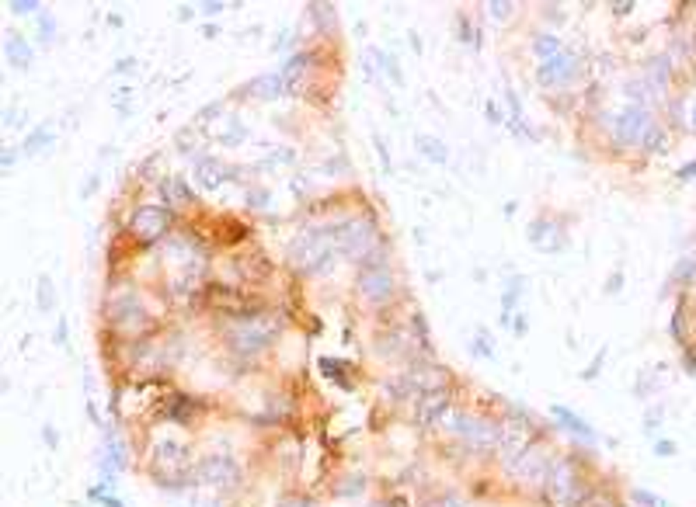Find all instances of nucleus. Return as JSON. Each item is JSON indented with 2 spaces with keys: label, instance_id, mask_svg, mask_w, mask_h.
<instances>
[{
  "label": "nucleus",
  "instance_id": "41",
  "mask_svg": "<svg viewBox=\"0 0 696 507\" xmlns=\"http://www.w3.org/2000/svg\"><path fill=\"white\" fill-rule=\"evenodd\" d=\"M129 70H136V60H119L115 63V73H129Z\"/></svg>",
  "mask_w": 696,
  "mask_h": 507
},
{
  "label": "nucleus",
  "instance_id": "24",
  "mask_svg": "<svg viewBox=\"0 0 696 507\" xmlns=\"http://www.w3.org/2000/svg\"><path fill=\"white\" fill-rule=\"evenodd\" d=\"M369 56L380 63V70H383V73H387L394 84H404V73H401V67H397V60H394V56H387L383 49H369Z\"/></svg>",
  "mask_w": 696,
  "mask_h": 507
},
{
  "label": "nucleus",
  "instance_id": "33",
  "mask_svg": "<svg viewBox=\"0 0 696 507\" xmlns=\"http://www.w3.org/2000/svg\"><path fill=\"white\" fill-rule=\"evenodd\" d=\"M633 500L644 504V507H669L662 497H655V493H648V490H633Z\"/></svg>",
  "mask_w": 696,
  "mask_h": 507
},
{
  "label": "nucleus",
  "instance_id": "27",
  "mask_svg": "<svg viewBox=\"0 0 696 507\" xmlns=\"http://www.w3.org/2000/svg\"><path fill=\"white\" fill-rule=\"evenodd\" d=\"M648 73H651V84H655V87H665V80H669V73H672V60H665V56H662V60L651 63Z\"/></svg>",
  "mask_w": 696,
  "mask_h": 507
},
{
  "label": "nucleus",
  "instance_id": "42",
  "mask_svg": "<svg viewBox=\"0 0 696 507\" xmlns=\"http://www.w3.org/2000/svg\"><path fill=\"white\" fill-rule=\"evenodd\" d=\"M4 122H8V129H18V126H21V115H18V111H14V108H11V111H8V119H4Z\"/></svg>",
  "mask_w": 696,
  "mask_h": 507
},
{
  "label": "nucleus",
  "instance_id": "21",
  "mask_svg": "<svg viewBox=\"0 0 696 507\" xmlns=\"http://www.w3.org/2000/svg\"><path fill=\"white\" fill-rule=\"evenodd\" d=\"M414 146H418V153H421L425 160H432V163H446V160H449L446 143H442V139H436V136H418V139H414Z\"/></svg>",
  "mask_w": 696,
  "mask_h": 507
},
{
  "label": "nucleus",
  "instance_id": "12",
  "mask_svg": "<svg viewBox=\"0 0 696 507\" xmlns=\"http://www.w3.org/2000/svg\"><path fill=\"white\" fill-rule=\"evenodd\" d=\"M192 174H195L199 188H205V191H216V188H223L230 178H237V171H227V167H223L216 156H195Z\"/></svg>",
  "mask_w": 696,
  "mask_h": 507
},
{
  "label": "nucleus",
  "instance_id": "31",
  "mask_svg": "<svg viewBox=\"0 0 696 507\" xmlns=\"http://www.w3.org/2000/svg\"><path fill=\"white\" fill-rule=\"evenodd\" d=\"M640 146H644L648 153H662V150H665V132H662V129L655 126V129L648 132V139H644V143H640Z\"/></svg>",
  "mask_w": 696,
  "mask_h": 507
},
{
  "label": "nucleus",
  "instance_id": "16",
  "mask_svg": "<svg viewBox=\"0 0 696 507\" xmlns=\"http://www.w3.org/2000/svg\"><path fill=\"white\" fill-rule=\"evenodd\" d=\"M160 195H164L168 205H192V188H188L185 178H178V174H171V178L160 181Z\"/></svg>",
  "mask_w": 696,
  "mask_h": 507
},
{
  "label": "nucleus",
  "instance_id": "18",
  "mask_svg": "<svg viewBox=\"0 0 696 507\" xmlns=\"http://www.w3.org/2000/svg\"><path fill=\"white\" fill-rule=\"evenodd\" d=\"M133 320H143V306L136 296H126V299H115L112 303V323L115 327H129Z\"/></svg>",
  "mask_w": 696,
  "mask_h": 507
},
{
  "label": "nucleus",
  "instance_id": "11",
  "mask_svg": "<svg viewBox=\"0 0 696 507\" xmlns=\"http://www.w3.org/2000/svg\"><path fill=\"white\" fill-rule=\"evenodd\" d=\"M199 476H202V483H212V486H223V483L234 486L240 480V466L230 456H205L199 462Z\"/></svg>",
  "mask_w": 696,
  "mask_h": 507
},
{
  "label": "nucleus",
  "instance_id": "26",
  "mask_svg": "<svg viewBox=\"0 0 696 507\" xmlns=\"http://www.w3.org/2000/svg\"><path fill=\"white\" fill-rule=\"evenodd\" d=\"M310 18H313L320 28H328V25H335V21H338L331 4H310Z\"/></svg>",
  "mask_w": 696,
  "mask_h": 507
},
{
  "label": "nucleus",
  "instance_id": "32",
  "mask_svg": "<svg viewBox=\"0 0 696 507\" xmlns=\"http://www.w3.org/2000/svg\"><path fill=\"white\" fill-rule=\"evenodd\" d=\"M679 278H696V257H682V261L675 264L672 281H679Z\"/></svg>",
  "mask_w": 696,
  "mask_h": 507
},
{
  "label": "nucleus",
  "instance_id": "6",
  "mask_svg": "<svg viewBox=\"0 0 696 507\" xmlns=\"http://www.w3.org/2000/svg\"><path fill=\"white\" fill-rule=\"evenodd\" d=\"M129 233L139 244H153L171 233V212L164 205H136L129 215Z\"/></svg>",
  "mask_w": 696,
  "mask_h": 507
},
{
  "label": "nucleus",
  "instance_id": "19",
  "mask_svg": "<svg viewBox=\"0 0 696 507\" xmlns=\"http://www.w3.org/2000/svg\"><path fill=\"white\" fill-rule=\"evenodd\" d=\"M550 414H554V421H561V427H568L571 434H578V438H585V441H596V431L588 427L578 414H571L568 407H554Z\"/></svg>",
  "mask_w": 696,
  "mask_h": 507
},
{
  "label": "nucleus",
  "instance_id": "5",
  "mask_svg": "<svg viewBox=\"0 0 696 507\" xmlns=\"http://www.w3.org/2000/svg\"><path fill=\"white\" fill-rule=\"evenodd\" d=\"M581 70H585V63L578 60V56L568 52V49H561V52H554V56H547V60L537 63V80H540L543 87L557 91V87L574 84V80L581 77Z\"/></svg>",
  "mask_w": 696,
  "mask_h": 507
},
{
  "label": "nucleus",
  "instance_id": "1",
  "mask_svg": "<svg viewBox=\"0 0 696 507\" xmlns=\"http://www.w3.org/2000/svg\"><path fill=\"white\" fill-rule=\"evenodd\" d=\"M289 257H293V264L303 274H324L335 264V257H338V244H335V233H331V222H324V226H306L293 240Z\"/></svg>",
  "mask_w": 696,
  "mask_h": 507
},
{
  "label": "nucleus",
  "instance_id": "3",
  "mask_svg": "<svg viewBox=\"0 0 696 507\" xmlns=\"http://www.w3.org/2000/svg\"><path fill=\"white\" fill-rule=\"evenodd\" d=\"M540 486L550 507H578L585 500V483L568 459H554Z\"/></svg>",
  "mask_w": 696,
  "mask_h": 507
},
{
  "label": "nucleus",
  "instance_id": "23",
  "mask_svg": "<svg viewBox=\"0 0 696 507\" xmlns=\"http://www.w3.org/2000/svg\"><path fill=\"white\" fill-rule=\"evenodd\" d=\"M561 49H564L561 35H550V32H543V35H537V38H532V52H537L540 60H547V56H554V52H561Z\"/></svg>",
  "mask_w": 696,
  "mask_h": 507
},
{
  "label": "nucleus",
  "instance_id": "8",
  "mask_svg": "<svg viewBox=\"0 0 696 507\" xmlns=\"http://www.w3.org/2000/svg\"><path fill=\"white\" fill-rule=\"evenodd\" d=\"M446 410H449V392H446V386L425 389V392H418V397H414V421H418L421 427L439 424V421L446 417Z\"/></svg>",
  "mask_w": 696,
  "mask_h": 507
},
{
  "label": "nucleus",
  "instance_id": "34",
  "mask_svg": "<svg viewBox=\"0 0 696 507\" xmlns=\"http://www.w3.org/2000/svg\"><path fill=\"white\" fill-rule=\"evenodd\" d=\"M52 32H56V21H52L49 14H38V38H42V42H52Z\"/></svg>",
  "mask_w": 696,
  "mask_h": 507
},
{
  "label": "nucleus",
  "instance_id": "39",
  "mask_svg": "<svg viewBox=\"0 0 696 507\" xmlns=\"http://www.w3.org/2000/svg\"><path fill=\"white\" fill-rule=\"evenodd\" d=\"M488 119H491L495 126H502V122H505V111H498V104H495V101H488Z\"/></svg>",
  "mask_w": 696,
  "mask_h": 507
},
{
  "label": "nucleus",
  "instance_id": "7",
  "mask_svg": "<svg viewBox=\"0 0 696 507\" xmlns=\"http://www.w3.org/2000/svg\"><path fill=\"white\" fill-rule=\"evenodd\" d=\"M651 129H655V119L644 104H630L613 119V139L623 146H640Z\"/></svg>",
  "mask_w": 696,
  "mask_h": 507
},
{
  "label": "nucleus",
  "instance_id": "20",
  "mask_svg": "<svg viewBox=\"0 0 696 507\" xmlns=\"http://www.w3.org/2000/svg\"><path fill=\"white\" fill-rule=\"evenodd\" d=\"M247 91H254L258 97H282V94H289V84H286L282 73L276 70V73H269V77H258Z\"/></svg>",
  "mask_w": 696,
  "mask_h": 507
},
{
  "label": "nucleus",
  "instance_id": "29",
  "mask_svg": "<svg viewBox=\"0 0 696 507\" xmlns=\"http://www.w3.org/2000/svg\"><path fill=\"white\" fill-rule=\"evenodd\" d=\"M512 8H515L512 0H491V4H488V14H491L495 21H508V18H512Z\"/></svg>",
  "mask_w": 696,
  "mask_h": 507
},
{
  "label": "nucleus",
  "instance_id": "47",
  "mask_svg": "<svg viewBox=\"0 0 696 507\" xmlns=\"http://www.w3.org/2000/svg\"><path fill=\"white\" fill-rule=\"evenodd\" d=\"M686 365H689L686 372H693V375H696V355H686Z\"/></svg>",
  "mask_w": 696,
  "mask_h": 507
},
{
  "label": "nucleus",
  "instance_id": "10",
  "mask_svg": "<svg viewBox=\"0 0 696 507\" xmlns=\"http://www.w3.org/2000/svg\"><path fill=\"white\" fill-rule=\"evenodd\" d=\"M397 289V281L390 274V268H377V271H362L359 274V296L366 303H387Z\"/></svg>",
  "mask_w": 696,
  "mask_h": 507
},
{
  "label": "nucleus",
  "instance_id": "45",
  "mask_svg": "<svg viewBox=\"0 0 696 507\" xmlns=\"http://www.w3.org/2000/svg\"><path fill=\"white\" fill-rule=\"evenodd\" d=\"M672 452H675L672 441H658V456H672Z\"/></svg>",
  "mask_w": 696,
  "mask_h": 507
},
{
  "label": "nucleus",
  "instance_id": "14",
  "mask_svg": "<svg viewBox=\"0 0 696 507\" xmlns=\"http://www.w3.org/2000/svg\"><path fill=\"white\" fill-rule=\"evenodd\" d=\"M529 244H537L540 250H557V247H561L557 222H550V219H537V222L529 226Z\"/></svg>",
  "mask_w": 696,
  "mask_h": 507
},
{
  "label": "nucleus",
  "instance_id": "46",
  "mask_svg": "<svg viewBox=\"0 0 696 507\" xmlns=\"http://www.w3.org/2000/svg\"><path fill=\"white\" fill-rule=\"evenodd\" d=\"M679 178H696V160L682 167V171H679Z\"/></svg>",
  "mask_w": 696,
  "mask_h": 507
},
{
  "label": "nucleus",
  "instance_id": "48",
  "mask_svg": "<svg viewBox=\"0 0 696 507\" xmlns=\"http://www.w3.org/2000/svg\"><path fill=\"white\" fill-rule=\"evenodd\" d=\"M689 129L696 132V104H693V111H689Z\"/></svg>",
  "mask_w": 696,
  "mask_h": 507
},
{
  "label": "nucleus",
  "instance_id": "25",
  "mask_svg": "<svg viewBox=\"0 0 696 507\" xmlns=\"http://www.w3.org/2000/svg\"><path fill=\"white\" fill-rule=\"evenodd\" d=\"M244 136H247V129H244L240 119H227V129H220V143L223 146H240Z\"/></svg>",
  "mask_w": 696,
  "mask_h": 507
},
{
  "label": "nucleus",
  "instance_id": "28",
  "mask_svg": "<svg viewBox=\"0 0 696 507\" xmlns=\"http://www.w3.org/2000/svg\"><path fill=\"white\" fill-rule=\"evenodd\" d=\"M8 8H11L18 18H25V14H35V18H38V14H45L38 0H14V4H8Z\"/></svg>",
  "mask_w": 696,
  "mask_h": 507
},
{
  "label": "nucleus",
  "instance_id": "15",
  "mask_svg": "<svg viewBox=\"0 0 696 507\" xmlns=\"http://www.w3.org/2000/svg\"><path fill=\"white\" fill-rule=\"evenodd\" d=\"M157 462L168 466V469H185L192 462V456H188V448H181L175 441H160L157 445Z\"/></svg>",
  "mask_w": 696,
  "mask_h": 507
},
{
  "label": "nucleus",
  "instance_id": "2",
  "mask_svg": "<svg viewBox=\"0 0 696 507\" xmlns=\"http://www.w3.org/2000/svg\"><path fill=\"white\" fill-rule=\"evenodd\" d=\"M227 348L240 358H254L261 351H269L272 341L279 337V323L265 313H254V316H240V320H230L227 323Z\"/></svg>",
  "mask_w": 696,
  "mask_h": 507
},
{
  "label": "nucleus",
  "instance_id": "22",
  "mask_svg": "<svg viewBox=\"0 0 696 507\" xmlns=\"http://www.w3.org/2000/svg\"><path fill=\"white\" fill-rule=\"evenodd\" d=\"M52 139V126L49 122H42V126H35L32 132H28V139H25V146H21V153L28 156V153H38L45 143Z\"/></svg>",
  "mask_w": 696,
  "mask_h": 507
},
{
  "label": "nucleus",
  "instance_id": "36",
  "mask_svg": "<svg viewBox=\"0 0 696 507\" xmlns=\"http://www.w3.org/2000/svg\"><path fill=\"white\" fill-rule=\"evenodd\" d=\"M247 205L251 209H265V205H269V191H261V188L247 191Z\"/></svg>",
  "mask_w": 696,
  "mask_h": 507
},
{
  "label": "nucleus",
  "instance_id": "37",
  "mask_svg": "<svg viewBox=\"0 0 696 507\" xmlns=\"http://www.w3.org/2000/svg\"><path fill=\"white\" fill-rule=\"evenodd\" d=\"M372 143H377V156H380V163H383V171L390 174V167H394V163H390V153H387L383 139H380V136H372Z\"/></svg>",
  "mask_w": 696,
  "mask_h": 507
},
{
  "label": "nucleus",
  "instance_id": "13",
  "mask_svg": "<svg viewBox=\"0 0 696 507\" xmlns=\"http://www.w3.org/2000/svg\"><path fill=\"white\" fill-rule=\"evenodd\" d=\"M4 52H8V63H11L14 70H25V67H32V60H35V49H32L28 38L18 35V32H11V35L4 38Z\"/></svg>",
  "mask_w": 696,
  "mask_h": 507
},
{
  "label": "nucleus",
  "instance_id": "35",
  "mask_svg": "<svg viewBox=\"0 0 696 507\" xmlns=\"http://www.w3.org/2000/svg\"><path fill=\"white\" fill-rule=\"evenodd\" d=\"M293 160H296L293 150H276L269 160H265V167H279V163H293Z\"/></svg>",
  "mask_w": 696,
  "mask_h": 507
},
{
  "label": "nucleus",
  "instance_id": "30",
  "mask_svg": "<svg viewBox=\"0 0 696 507\" xmlns=\"http://www.w3.org/2000/svg\"><path fill=\"white\" fill-rule=\"evenodd\" d=\"M38 306H42V309H52V278H49V274L38 278Z\"/></svg>",
  "mask_w": 696,
  "mask_h": 507
},
{
  "label": "nucleus",
  "instance_id": "4",
  "mask_svg": "<svg viewBox=\"0 0 696 507\" xmlns=\"http://www.w3.org/2000/svg\"><path fill=\"white\" fill-rule=\"evenodd\" d=\"M446 427L453 434H460L470 448H477V452H498V448H502V421H484V417L456 414Z\"/></svg>",
  "mask_w": 696,
  "mask_h": 507
},
{
  "label": "nucleus",
  "instance_id": "17",
  "mask_svg": "<svg viewBox=\"0 0 696 507\" xmlns=\"http://www.w3.org/2000/svg\"><path fill=\"white\" fill-rule=\"evenodd\" d=\"M310 60H313V52H296V56H289V60L279 67V73H282V80L289 84V91H296V87H300V77L306 73Z\"/></svg>",
  "mask_w": 696,
  "mask_h": 507
},
{
  "label": "nucleus",
  "instance_id": "9",
  "mask_svg": "<svg viewBox=\"0 0 696 507\" xmlns=\"http://www.w3.org/2000/svg\"><path fill=\"white\" fill-rule=\"evenodd\" d=\"M550 456L543 452V448H526L522 456H515L505 469L512 473V476H519L522 483H543V476H547V469H550Z\"/></svg>",
  "mask_w": 696,
  "mask_h": 507
},
{
  "label": "nucleus",
  "instance_id": "38",
  "mask_svg": "<svg viewBox=\"0 0 696 507\" xmlns=\"http://www.w3.org/2000/svg\"><path fill=\"white\" fill-rule=\"evenodd\" d=\"M14 163H18V150H14V146H8V150H4V156H0V167H4V171H11Z\"/></svg>",
  "mask_w": 696,
  "mask_h": 507
},
{
  "label": "nucleus",
  "instance_id": "40",
  "mask_svg": "<svg viewBox=\"0 0 696 507\" xmlns=\"http://www.w3.org/2000/svg\"><path fill=\"white\" fill-rule=\"evenodd\" d=\"M227 4H220V0H212V4H202V14H220Z\"/></svg>",
  "mask_w": 696,
  "mask_h": 507
},
{
  "label": "nucleus",
  "instance_id": "43",
  "mask_svg": "<svg viewBox=\"0 0 696 507\" xmlns=\"http://www.w3.org/2000/svg\"><path fill=\"white\" fill-rule=\"evenodd\" d=\"M279 507H313L310 500H300V497H293V500H282Z\"/></svg>",
  "mask_w": 696,
  "mask_h": 507
},
{
  "label": "nucleus",
  "instance_id": "44",
  "mask_svg": "<svg viewBox=\"0 0 696 507\" xmlns=\"http://www.w3.org/2000/svg\"><path fill=\"white\" fill-rule=\"evenodd\" d=\"M613 11H616V14H630L633 4H630V0H620V4H613Z\"/></svg>",
  "mask_w": 696,
  "mask_h": 507
}]
</instances>
